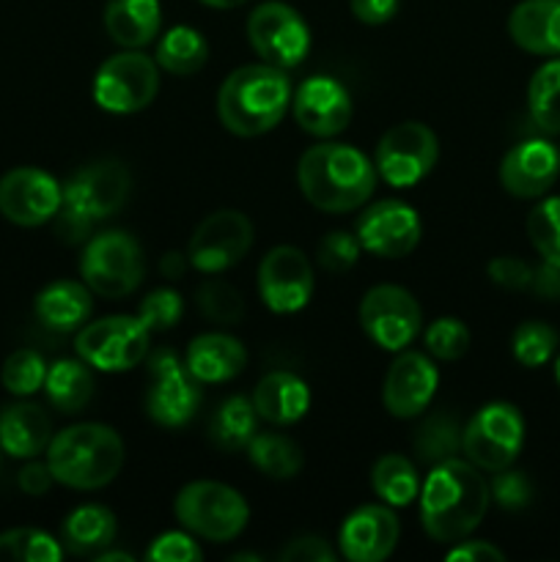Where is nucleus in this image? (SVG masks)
Instances as JSON below:
<instances>
[{
    "label": "nucleus",
    "instance_id": "nucleus-1",
    "mask_svg": "<svg viewBox=\"0 0 560 562\" xmlns=\"http://www.w3.org/2000/svg\"><path fill=\"white\" fill-rule=\"evenodd\" d=\"M421 521L428 538L439 543L464 541L486 516L492 494L478 467L459 456L432 467L421 486Z\"/></svg>",
    "mask_w": 560,
    "mask_h": 562
},
{
    "label": "nucleus",
    "instance_id": "nucleus-2",
    "mask_svg": "<svg viewBox=\"0 0 560 562\" xmlns=\"http://www.w3.org/2000/svg\"><path fill=\"white\" fill-rule=\"evenodd\" d=\"M296 181L311 206L318 212L344 214L360 209L377 187L371 159L346 143H318L300 157Z\"/></svg>",
    "mask_w": 560,
    "mask_h": 562
},
{
    "label": "nucleus",
    "instance_id": "nucleus-3",
    "mask_svg": "<svg viewBox=\"0 0 560 562\" xmlns=\"http://www.w3.org/2000/svg\"><path fill=\"white\" fill-rule=\"evenodd\" d=\"M291 104V82L283 69L247 64L231 71L217 93V115L231 135L258 137L280 124Z\"/></svg>",
    "mask_w": 560,
    "mask_h": 562
},
{
    "label": "nucleus",
    "instance_id": "nucleus-4",
    "mask_svg": "<svg viewBox=\"0 0 560 562\" xmlns=\"http://www.w3.org/2000/svg\"><path fill=\"white\" fill-rule=\"evenodd\" d=\"M60 209L55 214V234L58 239L77 245L88 239L93 225L104 217L121 212L132 190L130 170L115 159H99L86 165L60 184Z\"/></svg>",
    "mask_w": 560,
    "mask_h": 562
},
{
    "label": "nucleus",
    "instance_id": "nucleus-5",
    "mask_svg": "<svg viewBox=\"0 0 560 562\" xmlns=\"http://www.w3.org/2000/svg\"><path fill=\"white\" fill-rule=\"evenodd\" d=\"M124 442L119 431L102 423H77L55 434L47 445V464L53 477L77 492H97L124 467Z\"/></svg>",
    "mask_w": 560,
    "mask_h": 562
},
{
    "label": "nucleus",
    "instance_id": "nucleus-6",
    "mask_svg": "<svg viewBox=\"0 0 560 562\" xmlns=\"http://www.w3.org/2000/svg\"><path fill=\"white\" fill-rule=\"evenodd\" d=\"M173 514L187 532L214 543L234 541L250 519L245 497L217 481L187 483L176 494Z\"/></svg>",
    "mask_w": 560,
    "mask_h": 562
},
{
    "label": "nucleus",
    "instance_id": "nucleus-7",
    "mask_svg": "<svg viewBox=\"0 0 560 562\" xmlns=\"http://www.w3.org/2000/svg\"><path fill=\"white\" fill-rule=\"evenodd\" d=\"M80 274L91 294L121 300L143 283L146 274L143 247L126 231H104L91 236L82 250Z\"/></svg>",
    "mask_w": 560,
    "mask_h": 562
},
{
    "label": "nucleus",
    "instance_id": "nucleus-8",
    "mask_svg": "<svg viewBox=\"0 0 560 562\" xmlns=\"http://www.w3.org/2000/svg\"><path fill=\"white\" fill-rule=\"evenodd\" d=\"M525 445V417L514 404L481 406L461 431V453L483 472H500L516 461Z\"/></svg>",
    "mask_w": 560,
    "mask_h": 562
},
{
    "label": "nucleus",
    "instance_id": "nucleus-9",
    "mask_svg": "<svg viewBox=\"0 0 560 562\" xmlns=\"http://www.w3.org/2000/svg\"><path fill=\"white\" fill-rule=\"evenodd\" d=\"M159 91V66L137 49L104 60L93 77V102L115 115L141 113Z\"/></svg>",
    "mask_w": 560,
    "mask_h": 562
},
{
    "label": "nucleus",
    "instance_id": "nucleus-10",
    "mask_svg": "<svg viewBox=\"0 0 560 562\" xmlns=\"http://www.w3.org/2000/svg\"><path fill=\"white\" fill-rule=\"evenodd\" d=\"M247 38L258 58L278 69H294L311 53V31L300 11L280 0L256 5L247 20Z\"/></svg>",
    "mask_w": 560,
    "mask_h": 562
},
{
    "label": "nucleus",
    "instance_id": "nucleus-11",
    "mask_svg": "<svg viewBox=\"0 0 560 562\" xmlns=\"http://www.w3.org/2000/svg\"><path fill=\"white\" fill-rule=\"evenodd\" d=\"M148 329L141 318L108 316L86 324L77 333L75 349L82 362L104 373H121L148 357Z\"/></svg>",
    "mask_w": 560,
    "mask_h": 562
},
{
    "label": "nucleus",
    "instance_id": "nucleus-12",
    "mask_svg": "<svg viewBox=\"0 0 560 562\" xmlns=\"http://www.w3.org/2000/svg\"><path fill=\"white\" fill-rule=\"evenodd\" d=\"M439 157L434 130L421 121H404L382 135L373 154V168L390 187H412L426 179Z\"/></svg>",
    "mask_w": 560,
    "mask_h": 562
},
{
    "label": "nucleus",
    "instance_id": "nucleus-13",
    "mask_svg": "<svg viewBox=\"0 0 560 562\" xmlns=\"http://www.w3.org/2000/svg\"><path fill=\"white\" fill-rule=\"evenodd\" d=\"M423 311L401 285H373L360 302V327L379 349L404 351L417 338Z\"/></svg>",
    "mask_w": 560,
    "mask_h": 562
},
{
    "label": "nucleus",
    "instance_id": "nucleus-14",
    "mask_svg": "<svg viewBox=\"0 0 560 562\" xmlns=\"http://www.w3.org/2000/svg\"><path fill=\"white\" fill-rule=\"evenodd\" d=\"M152 384L146 393V412L157 426L184 428L201 404L198 379L170 349H159L148 357Z\"/></svg>",
    "mask_w": 560,
    "mask_h": 562
},
{
    "label": "nucleus",
    "instance_id": "nucleus-15",
    "mask_svg": "<svg viewBox=\"0 0 560 562\" xmlns=\"http://www.w3.org/2000/svg\"><path fill=\"white\" fill-rule=\"evenodd\" d=\"M253 247L250 220L234 209H223L203 220L187 245V261L203 274H217L239 263Z\"/></svg>",
    "mask_w": 560,
    "mask_h": 562
},
{
    "label": "nucleus",
    "instance_id": "nucleus-16",
    "mask_svg": "<svg viewBox=\"0 0 560 562\" xmlns=\"http://www.w3.org/2000/svg\"><path fill=\"white\" fill-rule=\"evenodd\" d=\"M316 280L313 267L302 250L291 245H278L258 263V294L272 313L289 316L300 313L311 302Z\"/></svg>",
    "mask_w": 560,
    "mask_h": 562
},
{
    "label": "nucleus",
    "instance_id": "nucleus-17",
    "mask_svg": "<svg viewBox=\"0 0 560 562\" xmlns=\"http://www.w3.org/2000/svg\"><path fill=\"white\" fill-rule=\"evenodd\" d=\"M60 192L47 170L14 168L0 179V214L20 228H36L58 214Z\"/></svg>",
    "mask_w": 560,
    "mask_h": 562
},
{
    "label": "nucleus",
    "instance_id": "nucleus-18",
    "mask_svg": "<svg viewBox=\"0 0 560 562\" xmlns=\"http://www.w3.org/2000/svg\"><path fill=\"white\" fill-rule=\"evenodd\" d=\"M357 239L362 250L379 258H404L417 247L423 223L415 209L404 201H379L357 220Z\"/></svg>",
    "mask_w": 560,
    "mask_h": 562
},
{
    "label": "nucleus",
    "instance_id": "nucleus-19",
    "mask_svg": "<svg viewBox=\"0 0 560 562\" xmlns=\"http://www.w3.org/2000/svg\"><path fill=\"white\" fill-rule=\"evenodd\" d=\"M291 110L302 132L313 137H335L349 126L351 97L335 77L313 75L291 93Z\"/></svg>",
    "mask_w": 560,
    "mask_h": 562
},
{
    "label": "nucleus",
    "instance_id": "nucleus-20",
    "mask_svg": "<svg viewBox=\"0 0 560 562\" xmlns=\"http://www.w3.org/2000/svg\"><path fill=\"white\" fill-rule=\"evenodd\" d=\"M439 384V371L421 351H399L382 387V404L399 420H410L428 409Z\"/></svg>",
    "mask_w": 560,
    "mask_h": 562
},
{
    "label": "nucleus",
    "instance_id": "nucleus-21",
    "mask_svg": "<svg viewBox=\"0 0 560 562\" xmlns=\"http://www.w3.org/2000/svg\"><path fill=\"white\" fill-rule=\"evenodd\" d=\"M560 176V148L549 140H522L500 162V184L522 201L547 195Z\"/></svg>",
    "mask_w": 560,
    "mask_h": 562
},
{
    "label": "nucleus",
    "instance_id": "nucleus-22",
    "mask_svg": "<svg viewBox=\"0 0 560 562\" xmlns=\"http://www.w3.org/2000/svg\"><path fill=\"white\" fill-rule=\"evenodd\" d=\"M399 536V516L390 505H362L340 525L338 549L351 562H382L393 554Z\"/></svg>",
    "mask_w": 560,
    "mask_h": 562
},
{
    "label": "nucleus",
    "instance_id": "nucleus-23",
    "mask_svg": "<svg viewBox=\"0 0 560 562\" xmlns=\"http://www.w3.org/2000/svg\"><path fill=\"white\" fill-rule=\"evenodd\" d=\"M511 42L525 53L560 55V0H522L508 16Z\"/></svg>",
    "mask_w": 560,
    "mask_h": 562
},
{
    "label": "nucleus",
    "instance_id": "nucleus-24",
    "mask_svg": "<svg viewBox=\"0 0 560 562\" xmlns=\"http://www.w3.org/2000/svg\"><path fill=\"white\" fill-rule=\"evenodd\" d=\"M53 423L38 404L16 401L0 409V450L11 459H36L47 453Z\"/></svg>",
    "mask_w": 560,
    "mask_h": 562
},
{
    "label": "nucleus",
    "instance_id": "nucleus-25",
    "mask_svg": "<svg viewBox=\"0 0 560 562\" xmlns=\"http://www.w3.org/2000/svg\"><path fill=\"white\" fill-rule=\"evenodd\" d=\"M184 366L198 384H223L245 371L247 351L231 335L206 333L187 346Z\"/></svg>",
    "mask_w": 560,
    "mask_h": 562
},
{
    "label": "nucleus",
    "instance_id": "nucleus-26",
    "mask_svg": "<svg viewBox=\"0 0 560 562\" xmlns=\"http://www.w3.org/2000/svg\"><path fill=\"white\" fill-rule=\"evenodd\" d=\"M250 401L261 420L272 426H294L311 409V390L296 373L272 371L258 382Z\"/></svg>",
    "mask_w": 560,
    "mask_h": 562
},
{
    "label": "nucleus",
    "instance_id": "nucleus-27",
    "mask_svg": "<svg viewBox=\"0 0 560 562\" xmlns=\"http://www.w3.org/2000/svg\"><path fill=\"white\" fill-rule=\"evenodd\" d=\"M159 27H163L159 0H108L104 5V31L121 47H146L157 38Z\"/></svg>",
    "mask_w": 560,
    "mask_h": 562
},
{
    "label": "nucleus",
    "instance_id": "nucleus-28",
    "mask_svg": "<svg viewBox=\"0 0 560 562\" xmlns=\"http://www.w3.org/2000/svg\"><path fill=\"white\" fill-rule=\"evenodd\" d=\"M93 311L91 289L77 280H55L36 296V316L55 333H71L88 322Z\"/></svg>",
    "mask_w": 560,
    "mask_h": 562
},
{
    "label": "nucleus",
    "instance_id": "nucleus-29",
    "mask_svg": "<svg viewBox=\"0 0 560 562\" xmlns=\"http://www.w3.org/2000/svg\"><path fill=\"white\" fill-rule=\"evenodd\" d=\"M119 521L104 505H80L64 521V547L77 558H97L115 541Z\"/></svg>",
    "mask_w": 560,
    "mask_h": 562
},
{
    "label": "nucleus",
    "instance_id": "nucleus-30",
    "mask_svg": "<svg viewBox=\"0 0 560 562\" xmlns=\"http://www.w3.org/2000/svg\"><path fill=\"white\" fill-rule=\"evenodd\" d=\"M93 382L91 366L82 360H58L47 368V379H44V393L47 401L64 415H77L86 409L93 398Z\"/></svg>",
    "mask_w": 560,
    "mask_h": 562
},
{
    "label": "nucleus",
    "instance_id": "nucleus-31",
    "mask_svg": "<svg viewBox=\"0 0 560 562\" xmlns=\"http://www.w3.org/2000/svg\"><path fill=\"white\" fill-rule=\"evenodd\" d=\"M258 434V412L250 398L245 395H231L217 406L209 426V437L223 453H236L250 445Z\"/></svg>",
    "mask_w": 560,
    "mask_h": 562
},
{
    "label": "nucleus",
    "instance_id": "nucleus-32",
    "mask_svg": "<svg viewBox=\"0 0 560 562\" xmlns=\"http://www.w3.org/2000/svg\"><path fill=\"white\" fill-rule=\"evenodd\" d=\"M245 450L250 464L272 481H291L294 475H300L302 464H305L300 445L283 434H256Z\"/></svg>",
    "mask_w": 560,
    "mask_h": 562
},
{
    "label": "nucleus",
    "instance_id": "nucleus-33",
    "mask_svg": "<svg viewBox=\"0 0 560 562\" xmlns=\"http://www.w3.org/2000/svg\"><path fill=\"white\" fill-rule=\"evenodd\" d=\"M209 58V44L195 27L190 25H176L159 38L157 44V60L159 69H165L168 75L176 77H190L195 71L203 69Z\"/></svg>",
    "mask_w": 560,
    "mask_h": 562
},
{
    "label": "nucleus",
    "instance_id": "nucleus-34",
    "mask_svg": "<svg viewBox=\"0 0 560 562\" xmlns=\"http://www.w3.org/2000/svg\"><path fill=\"white\" fill-rule=\"evenodd\" d=\"M461 431L464 428L459 426V417L450 412H434L412 434V448L417 459L434 467L461 453Z\"/></svg>",
    "mask_w": 560,
    "mask_h": 562
},
{
    "label": "nucleus",
    "instance_id": "nucleus-35",
    "mask_svg": "<svg viewBox=\"0 0 560 562\" xmlns=\"http://www.w3.org/2000/svg\"><path fill=\"white\" fill-rule=\"evenodd\" d=\"M371 486L377 497L390 508H404L421 494V481H417L415 464L406 456L388 453L373 464Z\"/></svg>",
    "mask_w": 560,
    "mask_h": 562
},
{
    "label": "nucleus",
    "instance_id": "nucleus-36",
    "mask_svg": "<svg viewBox=\"0 0 560 562\" xmlns=\"http://www.w3.org/2000/svg\"><path fill=\"white\" fill-rule=\"evenodd\" d=\"M527 110L533 124L547 135H560V58L538 66L527 86Z\"/></svg>",
    "mask_w": 560,
    "mask_h": 562
},
{
    "label": "nucleus",
    "instance_id": "nucleus-37",
    "mask_svg": "<svg viewBox=\"0 0 560 562\" xmlns=\"http://www.w3.org/2000/svg\"><path fill=\"white\" fill-rule=\"evenodd\" d=\"M64 547L36 527H14L0 532V562H58Z\"/></svg>",
    "mask_w": 560,
    "mask_h": 562
},
{
    "label": "nucleus",
    "instance_id": "nucleus-38",
    "mask_svg": "<svg viewBox=\"0 0 560 562\" xmlns=\"http://www.w3.org/2000/svg\"><path fill=\"white\" fill-rule=\"evenodd\" d=\"M558 344L560 335L555 327L544 322H522L514 329V338H511V351H514V360L519 366L541 368L552 360Z\"/></svg>",
    "mask_w": 560,
    "mask_h": 562
},
{
    "label": "nucleus",
    "instance_id": "nucleus-39",
    "mask_svg": "<svg viewBox=\"0 0 560 562\" xmlns=\"http://www.w3.org/2000/svg\"><path fill=\"white\" fill-rule=\"evenodd\" d=\"M44 379H47V362L33 349L11 351L3 362V371H0V382L16 398L38 393L44 387Z\"/></svg>",
    "mask_w": 560,
    "mask_h": 562
},
{
    "label": "nucleus",
    "instance_id": "nucleus-40",
    "mask_svg": "<svg viewBox=\"0 0 560 562\" xmlns=\"http://www.w3.org/2000/svg\"><path fill=\"white\" fill-rule=\"evenodd\" d=\"M527 236L538 256L560 267V198H544L527 214Z\"/></svg>",
    "mask_w": 560,
    "mask_h": 562
},
{
    "label": "nucleus",
    "instance_id": "nucleus-41",
    "mask_svg": "<svg viewBox=\"0 0 560 562\" xmlns=\"http://www.w3.org/2000/svg\"><path fill=\"white\" fill-rule=\"evenodd\" d=\"M195 300L203 318L214 324H239L242 316H245L242 294L234 285L225 283V280H206V283H201Z\"/></svg>",
    "mask_w": 560,
    "mask_h": 562
},
{
    "label": "nucleus",
    "instance_id": "nucleus-42",
    "mask_svg": "<svg viewBox=\"0 0 560 562\" xmlns=\"http://www.w3.org/2000/svg\"><path fill=\"white\" fill-rule=\"evenodd\" d=\"M423 340H426L428 355L443 362H453L459 357H464V351L470 349V329L459 318L443 316L428 324L426 338Z\"/></svg>",
    "mask_w": 560,
    "mask_h": 562
},
{
    "label": "nucleus",
    "instance_id": "nucleus-43",
    "mask_svg": "<svg viewBox=\"0 0 560 562\" xmlns=\"http://www.w3.org/2000/svg\"><path fill=\"white\" fill-rule=\"evenodd\" d=\"M181 316H184V300L173 289H154L137 307V318L148 333H165V329L176 327Z\"/></svg>",
    "mask_w": 560,
    "mask_h": 562
},
{
    "label": "nucleus",
    "instance_id": "nucleus-44",
    "mask_svg": "<svg viewBox=\"0 0 560 562\" xmlns=\"http://www.w3.org/2000/svg\"><path fill=\"white\" fill-rule=\"evenodd\" d=\"M362 245L357 234H346V231H333L318 241V263L327 269L329 274H344L360 261Z\"/></svg>",
    "mask_w": 560,
    "mask_h": 562
},
{
    "label": "nucleus",
    "instance_id": "nucleus-45",
    "mask_svg": "<svg viewBox=\"0 0 560 562\" xmlns=\"http://www.w3.org/2000/svg\"><path fill=\"white\" fill-rule=\"evenodd\" d=\"M489 494L494 503L505 510H522L533 499V483L527 481L525 472H516L511 467L494 472V481L489 483Z\"/></svg>",
    "mask_w": 560,
    "mask_h": 562
},
{
    "label": "nucleus",
    "instance_id": "nucleus-46",
    "mask_svg": "<svg viewBox=\"0 0 560 562\" xmlns=\"http://www.w3.org/2000/svg\"><path fill=\"white\" fill-rule=\"evenodd\" d=\"M146 560L152 562H198L203 560L201 547L192 541V532H163L146 549Z\"/></svg>",
    "mask_w": 560,
    "mask_h": 562
},
{
    "label": "nucleus",
    "instance_id": "nucleus-47",
    "mask_svg": "<svg viewBox=\"0 0 560 562\" xmlns=\"http://www.w3.org/2000/svg\"><path fill=\"white\" fill-rule=\"evenodd\" d=\"M278 560L283 562H335L338 560V552L329 547L324 538L316 536H302L289 541V547L280 549Z\"/></svg>",
    "mask_w": 560,
    "mask_h": 562
},
{
    "label": "nucleus",
    "instance_id": "nucleus-48",
    "mask_svg": "<svg viewBox=\"0 0 560 562\" xmlns=\"http://www.w3.org/2000/svg\"><path fill=\"white\" fill-rule=\"evenodd\" d=\"M489 278H492V283L503 285V289L519 291L530 285L533 267L527 261H522V258L500 256L489 263Z\"/></svg>",
    "mask_w": 560,
    "mask_h": 562
},
{
    "label": "nucleus",
    "instance_id": "nucleus-49",
    "mask_svg": "<svg viewBox=\"0 0 560 562\" xmlns=\"http://www.w3.org/2000/svg\"><path fill=\"white\" fill-rule=\"evenodd\" d=\"M16 483H20L22 492L31 494V497H42V494H47L49 488H53L55 477L47 461L27 459V464L22 467L20 475H16Z\"/></svg>",
    "mask_w": 560,
    "mask_h": 562
},
{
    "label": "nucleus",
    "instance_id": "nucleus-50",
    "mask_svg": "<svg viewBox=\"0 0 560 562\" xmlns=\"http://www.w3.org/2000/svg\"><path fill=\"white\" fill-rule=\"evenodd\" d=\"M349 5L362 25H384L399 11V0H349Z\"/></svg>",
    "mask_w": 560,
    "mask_h": 562
},
{
    "label": "nucleus",
    "instance_id": "nucleus-51",
    "mask_svg": "<svg viewBox=\"0 0 560 562\" xmlns=\"http://www.w3.org/2000/svg\"><path fill=\"white\" fill-rule=\"evenodd\" d=\"M450 562H503L505 554L489 541H459L448 552Z\"/></svg>",
    "mask_w": 560,
    "mask_h": 562
},
{
    "label": "nucleus",
    "instance_id": "nucleus-52",
    "mask_svg": "<svg viewBox=\"0 0 560 562\" xmlns=\"http://www.w3.org/2000/svg\"><path fill=\"white\" fill-rule=\"evenodd\" d=\"M527 289L533 291L536 296L547 302H558L560 300V267H552V263L544 261L541 267L533 269V278Z\"/></svg>",
    "mask_w": 560,
    "mask_h": 562
},
{
    "label": "nucleus",
    "instance_id": "nucleus-53",
    "mask_svg": "<svg viewBox=\"0 0 560 562\" xmlns=\"http://www.w3.org/2000/svg\"><path fill=\"white\" fill-rule=\"evenodd\" d=\"M187 267H190V261H187V256H181V252H165L163 261H159V272H163V278L170 280L184 278Z\"/></svg>",
    "mask_w": 560,
    "mask_h": 562
},
{
    "label": "nucleus",
    "instance_id": "nucleus-54",
    "mask_svg": "<svg viewBox=\"0 0 560 562\" xmlns=\"http://www.w3.org/2000/svg\"><path fill=\"white\" fill-rule=\"evenodd\" d=\"M97 562H132V554L130 552H99L97 554Z\"/></svg>",
    "mask_w": 560,
    "mask_h": 562
},
{
    "label": "nucleus",
    "instance_id": "nucleus-55",
    "mask_svg": "<svg viewBox=\"0 0 560 562\" xmlns=\"http://www.w3.org/2000/svg\"><path fill=\"white\" fill-rule=\"evenodd\" d=\"M203 5H209V9H236V5L247 3V0H201Z\"/></svg>",
    "mask_w": 560,
    "mask_h": 562
},
{
    "label": "nucleus",
    "instance_id": "nucleus-56",
    "mask_svg": "<svg viewBox=\"0 0 560 562\" xmlns=\"http://www.w3.org/2000/svg\"><path fill=\"white\" fill-rule=\"evenodd\" d=\"M555 379H558V384H560V355H558V360H555Z\"/></svg>",
    "mask_w": 560,
    "mask_h": 562
},
{
    "label": "nucleus",
    "instance_id": "nucleus-57",
    "mask_svg": "<svg viewBox=\"0 0 560 562\" xmlns=\"http://www.w3.org/2000/svg\"><path fill=\"white\" fill-rule=\"evenodd\" d=\"M0 453H3V450H0Z\"/></svg>",
    "mask_w": 560,
    "mask_h": 562
}]
</instances>
